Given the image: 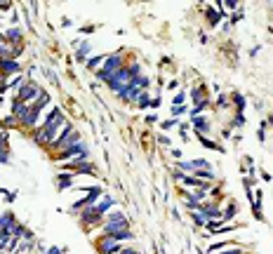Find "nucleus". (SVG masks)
I'll use <instances>...</instances> for the list:
<instances>
[{"mask_svg":"<svg viewBox=\"0 0 273 254\" xmlns=\"http://www.w3.org/2000/svg\"><path fill=\"white\" fill-rule=\"evenodd\" d=\"M101 228H104V236L116 238L118 243H125V240H132V238H135V233L130 231L128 217H125L120 209H113V212H109V214L104 217V224H101Z\"/></svg>","mask_w":273,"mask_h":254,"instance_id":"nucleus-1","label":"nucleus"},{"mask_svg":"<svg viewBox=\"0 0 273 254\" xmlns=\"http://www.w3.org/2000/svg\"><path fill=\"white\" fill-rule=\"evenodd\" d=\"M123 66H125V59H123L120 52H116V55H106V59H104V64H101V68L97 71V78L111 87V82L116 80V73H118Z\"/></svg>","mask_w":273,"mask_h":254,"instance_id":"nucleus-2","label":"nucleus"},{"mask_svg":"<svg viewBox=\"0 0 273 254\" xmlns=\"http://www.w3.org/2000/svg\"><path fill=\"white\" fill-rule=\"evenodd\" d=\"M66 123H68V120L64 118V113H62V109H57V106H55V109H50V113H47L45 118H43L40 127H43V129H45L47 134H50V139L55 141V139H57V134L62 132V127H64ZM47 148H50V146H47Z\"/></svg>","mask_w":273,"mask_h":254,"instance_id":"nucleus-3","label":"nucleus"},{"mask_svg":"<svg viewBox=\"0 0 273 254\" xmlns=\"http://www.w3.org/2000/svg\"><path fill=\"white\" fill-rule=\"evenodd\" d=\"M101 195H104V190L99 189V186H92L90 190H87V195L85 198H80V200H75L71 205V212H82L85 207H92V205H97L101 200Z\"/></svg>","mask_w":273,"mask_h":254,"instance_id":"nucleus-4","label":"nucleus"},{"mask_svg":"<svg viewBox=\"0 0 273 254\" xmlns=\"http://www.w3.org/2000/svg\"><path fill=\"white\" fill-rule=\"evenodd\" d=\"M94 247H97V252H99V254H120L123 243H118L116 238L104 236V233H101V236L94 240Z\"/></svg>","mask_w":273,"mask_h":254,"instance_id":"nucleus-5","label":"nucleus"},{"mask_svg":"<svg viewBox=\"0 0 273 254\" xmlns=\"http://www.w3.org/2000/svg\"><path fill=\"white\" fill-rule=\"evenodd\" d=\"M75 158H90V148H87L85 141L71 146V148H66L62 153H57V160H66V163H68V160H75Z\"/></svg>","mask_w":273,"mask_h":254,"instance_id":"nucleus-6","label":"nucleus"},{"mask_svg":"<svg viewBox=\"0 0 273 254\" xmlns=\"http://www.w3.org/2000/svg\"><path fill=\"white\" fill-rule=\"evenodd\" d=\"M80 224L85 228H94V226H99V224H104V214H99V209L94 207H85L80 212Z\"/></svg>","mask_w":273,"mask_h":254,"instance_id":"nucleus-7","label":"nucleus"},{"mask_svg":"<svg viewBox=\"0 0 273 254\" xmlns=\"http://www.w3.org/2000/svg\"><path fill=\"white\" fill-rule=\"evenodd\" d=\"M40 85H38V82H33V80H26L24 82V85H21V90L17 92V97L21 101H24V104H33V101L38 99V94H40Z\"/></svg>","mask_w":273,"mask_h":254,"instance_id":"nucleus-8","label":"nucleus"},{"mask_svg":"<svg viewBox=\"0 0 273 254\" xmlns=\"http://www.w3.org/2000/svg\"><path fill=\"white\" fill-rule=\"evenodd\" d=\"M201 170H209V163L207 160H201V158H196V160H179L177 163V172H201Z\"/></svg>","mask_w":273,"mask_h":254,"instance_id":"nucleus-9","label":"nucleus"},{"mask_svg":"<svg viewBox=\"0 0 273 254\" xmlns=\"http://www.w3.org/2000/svg\"><path fill=\"white\" fill-rule=\"evenodd\" d=\"M198 212H201L203 217L207 219V221H214V219H221V209H219V205L214 202V200H205L201 207H198Z\"/></svg>","mask_w":273,"mask_h":254,"instance_id":"nucleus-10","label":"nucleus"},{"mask_svg":"<svg viewBox=\"0 0 273 254\" xmlns=\"http://www.w3.org/2000/svg\"><path fill=\"white\" fill-rule=\"evenodd\" d=\"M191 127L198 136H207L209 132H212V123L207 120V116H196V118H191Z\"/></svg>","mask_w":273,"mask_h":254,"instance_id":"nucleus-11","label":"nucleus"},{"mask_svg":"<svg viewBox=\"0 0 273 254\" xmlns=\"http://www.w3.org/2000/svg\"><path fill=\"white\" fill-rule=\"evenodd\" d=\"M2 33H5V40H7L9 45H21L24 43V31L19 26H12L7 31H2Z\"/></svg>","mask_w":273,"mask_h":254,"instance_id":"nucleus-12","label":"nucleus"},{"mask_svg":"<svg viewBox=\"0 0 273 254\" xmlns=\"http://www.w3.org/2000/svg\"><path fill=\"white\" fill-rule=\"evenodd\" d=\"M26 111H28V104H24L19 97H14V99H12V109H9V113L17 118V123H21V118L26 116Z\"/></svg>","mask_w":273,"mask_h":254,"instance_id":"nucleus-13","label":"nucleus"},{"mask_svg":"<svg viewBox=\"0 0 273 254\" xmlns=\"http://www.w3.org/2000/svg\"><path fill=\"white\" fill-rule=\"evenodd\" d=\"M78 174H73V172H62L59 177H57V189L59 190H66V189H71L73 186V179H75Z\"/></svg>","mask_w":273,"mask_h":254,"instance_id":"nucleus-14","label":"nucleus"},{"mask_svg":"<svg viewBox=\"0 0 273 254\" xmlns=\"http://www.w3.org/2000/svg\"><path fill=\"white\" fill-rule=\"evenodd\" d=\"M191 99H193V106H198L203 101H207V90H205V85H196L191 90Z\"/></svg>","mask_w":273,"mask_h":254,"instance_id":"nucleus-15","label":"nucleus"},{"mask_svg":"<svg viewBox=\"0 0 273 254\" xmlns=\"http://www.w3.org/2000/svg\"><path fill=\"white\" fill-rule=\"evenodd\" d=\"M19 221H17V217H14V214H12V212H2V214H0V228H7L9 233H12V228L17 226Z\"/></svg>","mask_w":273,"mask_h":254,"instance_id":"nucleus-16","label":"nucleus"},{"mask_svg":"<svg viewBox=\"0 0 273 254\" xmlns=\"http://www.w3.org/2000/svg\"><path fill=\"white\" fill-rule=\"evenodd\" d=\"M12 238L21 243V240H26V238H33V233H31V231H28L24 224H17V226L12 228Z\"/></svg>","mask_w":273,"mask_h":254,"instance_id":"nucleus-17","label":"nucleus"},{"mask_svg":"<svg viewBox=\"0 0 273 254\" xmlns=\"http://www.w3.org/2000/svg\"><path fill=\"white\" fill-rule=\"evenodd\" d=\"M9 160V144H7V132L2 134L0 132V163H7Z\"/></svg>","mask_w":273,"mask_h":254,"instance_id":"nucleus-18","label":"nucleus"},{"mask_svg":"<svg viewBox=\"0 0 273 254\" xmlns=\"http://www.w3.org/2000/svg\"><path fill=\"white\" fill-rule=\"evenodd\" d=\"M94 207L99 209V214H104V217H106V214L111 212V207H113V198H111V195H101V200L94 205Z\"/></svg>","mask_w":273,"mask_h":254,"instance_id":"nucleus-19","label":"nucleus"},{"mask_svg":"<svg viewBox=\"0 0 273 254\" xmlns=\"http://www.w3.org/2000/svg\"><path fill=\"white\" fill-rule=\"evenodd\" d=\"M90 50H92V45L87 40H82L80 45H78V50H75V59H78V62H85L87 55H90Z\"/></svg>","mask_w":273,"mask_h":254,"instance_id":"nucleus-20","label":"nucleus"},{"mask_svg":"<svg viewBox=\"0 0 273 254\" xmlns=\"http://www.w3.org/2000/svg\"><path fill=\"white\" fill-rule=\"evenodd\" d=\"M193 177L201 179V182H205V184H212L214 179H217V172H214V170H201V172H196Z\"/></svg>","mask_w":273,"mask_h":254,"instance_id":"nucleus-21","label":"nucleus"},{"mask_svg":"<svg viewBox=\"0 0 273 254\" xmlns=\"http://www.w3.org/2000/svg\"><path fill=\"white\" fill-rule=\"evenodd\" d=\"M236 212H238V205H236V202H228L226 209L221 212V224H226L228 219H233V217H236Z\"/></svg>","mask_w":273,"mask_h":254,"instance_id":"nucleus-22","label":"nucleus"},{"mask_svg":"<svg viewBox=\"0 0 273 254\" xmlns=\"http://www.w3.org/2000/svg\"><path fill=\"white\" fill-rule=\"evenodd\" d=\"M33 247H36V240H33V238H26V240H21V243H19L17 254H28Z\"/></svg>","mask_w":273,"mask_h":254,"instance_id":"nucleus-23","label":"nucleus"},{"mask_svg":"<svg viewBox=\"0 0 273 254\" xmlns=\"http://www.w3.org/2000/svg\"><path fill=\"white\" fill-rule=\"evenodd\" d=\"M252 212H255L257 219H262V193L257 190L255 198H252Z\"/></svg>","mask_w":273,"mask_h":254,"instance_id":"nucleus-24","label":"nucleus"},{"mask_svg":"<svg viewBox=\"0 0 273 254\" xmlns=\"http://www.w3.org/2000/svg\"><path fill=\"white\" fill-rule=\"evenodd\" d=\"M104 59H106V55L92 57L90 62H87V68H90V71H99V68H101V64H104Z\"/></svg>","mask_w":273,"mask_h":254,"instance_id":"nucleus-25","label":"nucleus"},{"mask_svg":"<svg viewBox=\"0 0 273 254\" xmlns=\"http://www.w3.org/2000/svg\"><path fill=\"white\" fill-rule=\"evenodd\" d=\"M139 109H148V104H151V97H148V92H141L139 97H136V101H135Z\"/></svg>","mask_w":273,"mask_h":254,"instance_id":"nucleus-26","label":"nucleus"},{"mask_svg":"<svg viewBox=\"0 0 273 254\" xmlns=\"http://www.w3.org/2000/svg\"><path fill=\"white\" fill-rule=\"evenodd\" d=\"M33 104H36L38 109L43 111V109H45V106H47V104H50V94H47V92H40V94H38V99L33 101Z\"/></svg>","mask_w":273,"mask_h":254,"instance_id":"nucleus-27","label":"nucleus"},{"mask_svg":"<svg viewBox=\"0 0 273 254\" xmlns=\"http://www.w3.org/2000/svg\"><path fill=\"white\" fill-rule=\"evenodd\" d=\"M2 127H19V123H17V118L9 113L5 118H0V129H2Z\"/></svg>","mask_w":273,"mask_h":254,"instance_id":"nucleus-28","label":"nucleus"},{"mask_svg":"<svg viewBox=\"0 0 273 254\" xmlns=\"http://www.w3.org/2000/svg\"><path fill=\"white\" fill-rule=\"evenodd\" d=\"M233 104H236L238 113H243V111H245V106H247V101H245V97H243V94H233Z\"/></svg>","mask_w":273,"mask_h":254,"instance_id":"nucleus-29","label":"nucleus"},{"mask_svg":"<svg viewBox=\"0 0 273 254\" xmlns=\"http://www.w3.org/2000/svg\"><path fill=\"white\" fill-rule=\"evenodd\" d=\"M191 217H193V224H196V226H207V219L203 217V214H201V212H198V209L193 212Z\"/></svg>","mask_w":273,"mask_h":254,"instance_id":"nucleus-30","label":"nucleus"},{"mask_svg":"<svg viewBox=\"0 0 273 254\" xmlns=\"http://www.w3.org/2000/svg\"><path fill=\"white\" fill-rule=\"evenodd\" d=\"M205 14H207V21H209V24H212V26H214V24H217V21H219V12H217V9H214V7H209L207 12H205Z\"/></svg>","mask_w":273,"mask_h":254,"instance_id":"nucleus-31","label":"nucleus"},{"mask_svg":"<svg viewBox=\"0 0 273 254\" xmlns=\"http://www.w3.org/2000/svg\"><path fill=\"white\" fill-rule=\"evenodd\" d=\"M184 101H186V94H184V92H177V94H174L172 106H184Z\"/></svg>","mask_w":273,"mask_h":254,"instance_id":"nucleus-32","label":"nucleus"},{"mask_svg":"<svg viewBox=\"0 0 273 254\" xmlns=\"http://www.w3.org/2000/svg\"><path fill=\"white\" fill-rule=\"evenodd\" d=\"M186 104H184V106H172V118H179V116H184V113H186Z\"/></svg>","mask_w":273,"mask_h":254,"instance_id":"nucleus-33","label":"nucleus"},{"mask_svg":"<svg viewBox=\"0 0 273 254\" xmlns=\"http://www.w3.org/2000/svg\"><path fill=\"white\" fill-rule=\"evenodd\" d=\"M243 125H245V116H243V113H236V118H233L231 127H243Z\"/></svg>","mask_w":273,"mask_h":254,"instance_id":"nucleus-34","label":"nucleus"},{"mask_svg":"<svg viewBox=\"0 0 273 254\" xmlns=\"http://www.w3.org/2000/svg\"><path fill=\"white\" fill-rule=\"evenodd\" d=\"M226 247H231V243H217V245H209L207 252H219V250H226Z\"/></svg>","mask_w":273,"mask_h":254,"instance_id":"nucleus-35","label":"nucleus"},{"mask_svg":"<svg viewBox=\"0 0 273 254\" xmlns=\"http://www.w3.org/2000/svg\"><path fill=\"white\" fill-rule=\"evenodd\" d=\"M219 254H245V250L243 247H226L224 252H219Z\"/></svg>","mask_w":273,"mask_h":254,"instance_id":"nucleus-36","label":"nucleus"},{"mask_svg":"<svg viewBox=\"0 0 273 254\" xmlns=\"http://www.w3.org/2000/svg\"><path fill=\"white\" fill-rule=\"evenodd\" d=\"M177 125H179V120L172 118V120H165V123H163L160 127H163V129H172V127H177Z\"/></svg>","mask_w":273,"mask_h":254,"instance_id":"nucleus-37","label":"nucleus"},{"mask_svg":"<svg viewBox=\"0 0 273 254\" xmlns=\"http://www.w3.org/2000/svg\"><path fill=\"white\" fill-rule=\"evenodd\" d=\"M228 104H231V101H228V97H224V94H221V97H219V101L214 104V106H217V109H226Z\"/></svg>","mask_w":273,"mask_h":254,"instance_id":"nucleus-38","label":"nucleus"},{"mask_svg":"<svg viewBox=\"0 0 273 254\" xmlns=\"http://www.w3.org/2000/svg\"><path fill=\"white\" fill-rule=\"evenodd\" d=\"M158 106H160V97H153L151 104H148V109H158Z\"/></svg>","mask_w":273,"mask_h":254,"instance_id":"nucleus-39","label":"nucleus"},{"mask_svg":"<svg viewBox=\"0 0 273 254\" xmlns=\"http://www.w3.org/2000/svg\"><path fill=\"white\" fill-rule=\"evenodd\" d=\"M43 254H64V250H59V247H50V250L43 252Z\"/></svg>","mask_w":273,"mask_h":254,"instance_id":"nucleus-40","label":"nucleus"},{"mask_svg":"<svg viewBox=\"0 0 273 254\" xmlns=\"http://www.w3.org/2000/svg\"><path fill=\"white\" fill-rule=\"evenodd\" d=\"M120 254H139V252H136V250H132V247H123V250H120Z\"/></svg>","mask_w":273,"mask_h":254,"instance_id":"nucleus-41","label":"nucleus"},{"mask_svg":"<svg viewBox=\"0 0 273 254\" xmlns=\"http://www.w3.org/2000/svg\"><path fill=\"white\" fill-rule=\"evenodd\" d=\"M158 141H160V144H170V136H167V134H160V136H158Z\"/></svg>","mask_w":273,"mask_h":254,"instance_id":"nucleus-42","label":"nucleus"},{"mask_svg":"<svg viewBox=\"0 0 273 254\" xmlns=\"http://www.w3.org/2000/svg\"><path fill=\"white\" fill-rule=\"evenodd\" d=\"M12 7V2H0V12H7Z\"/></svg>","mask_w":273,"mask_h":254,"instance_id":"nucleus-43","label":"nucleus"},{"mask_svg":"<svg viewBox=\"0 0 273 254\" xmlns=\"http://www.w3.org/2000/svg\"><path fill=\"white\" fill-rule=\"evenodd\" d=\"M146 123H148V125H153V123H158V116H148V118H146Z\"/></svg>","mask_w":273,"mask_h":254,"instance_id":"nucleus-44","label":"nucleus"},{"mask_svg":"<svg viewBox=\"0 0 273 254\" xmlns=\"http://www.w3.org/2000/svg\"><path fill=\"white\" fill-rule=\"evenodd\" d=\"M269 125H273V116H269Z\"/></svg>","mask_w":273,"mask_h":254,"instance_id":"nucleus-45","label":"nucleus"},{"mask_svg":"<svg viewBox=\"0 0 273 254\" xmlns=\"http://www.w3.org/2000/svg\"><path fill=\"white\" fill-rule=\"evenodd\" d=\"M2 80H5V78H2V75H0V82H2Z\"/></svg>","mask_w":273,"mask_h":254,"instance_id":"nucleus-46","label":"nucleus"}]
</instances>
